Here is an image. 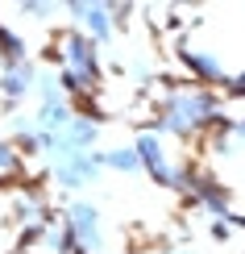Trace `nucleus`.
<instances>
[{
	"instance_id": "12",
	"label": "nucleus",
	"mask_w": 245,
	"mask_h": 254,
	"mask_svg": "<svg viewBox=\"0 0 245 254\" xmlns=\"http://www.w3.org/2000/svg\"><path fill=\"white\" fill-rule=\"evenodd\" d=\"M220 96H225L229 104L245 100V67H237V71H233V75H229V83H225V88H220Z\"/></svg>"
},
{
	"instance_id": "15",
	"label": "nucleus",
	"mask_w": 245,
	"mask_h": 254,
	"mask_svg": "<svg viewBox=\"0 0 245 254\" xmlns=\"http://www.w3.org/2000/svg\"><path fill=\"white\" fill-rule=\"evenodd\" d=\"M229 221H233V229H237V234H245V213H233Z\"/></svg>"
},
{
	"instance_id": "1",
	"label": "nucleus",
	"mask_w": 245,
	"mask_h": 254,
	"mask_svg": "<svg viewBox=\"0 0 245 254\" xmlns=\"http://www.w3.org/2000/svg\"><path fill=\"white\" fill-rule=\"evenodd\" d=\"M233 117L229 113V100L220 96L216 88H199V83H166L162 92L154 96V117L146 121L154 133L162 137H175L179 146L199 142V137H208L220 129Z\"/></svg>"
},
{
	"instance_id": "4",
	"label": "nucleus",
	"mask_w": 245,
	"mask_h": 254,
	"mask_svg": "<svg viewBox=\"0 0 245 254\" xmlns=\"http://www.w3.org/2000/svg\"><path fill=\"white\" fill-rule=\"evenodd\" d=\"M62 225L71 229V238H75V250L79 254H100L104 250V213L100 204L88 196H75L62 204Z\"/></svg>"
},
{
	"instance_id": "2",
	"label": "nucleus",
	"mask_w": 245,
	"mask_h": 254,
	"mask_svg": "<svg viewBox=\"0 0 245 254\" xmlns=\"http://www.w3.org/2000/svg\"><path fill=\"white\" fill-rule=\"evenodd\" d=\"M133 146H137V158H142V171L150 175L158 188H166V192H175V196L187 192L191 163H175V158H170L162 133H154L150 125H142V129L133 133Z\"/></svg>"
},
{
	"instance_id": "11",
	"label": "nucleus",
	"mask_w": 245,
	"mask_h": 254,
	"mask_svg": "<svg viewBox=\"0 0 245 254\" xmlns=\"http://www.w3.org/2000/svg\"><path fill=\"white\" fill-rule=\"evenodd\" d=\"M13 13H17L21 21H34V25L67 21V17H62V4H54V0H21V4H13Z\"/></svg>"
},
{
	"instance_id": "8",
	"label": "nucleus",
	"mask_w": 245,
	"mask_h": 254,
	"mask_svg": "<svg viewBox=\"0 0 245 254\" xmlns=\"http://www.w3.org/2000/svg\"><path fill=\"white\" fill-rule=\"evenodd\" d=\"M100 163H104V175H125V179L146 175L133 142H112V146H100Z\"/></svg>"
},
{
	"instance_id": "5",
	"label": "nucleus",
	"mask_w": 245,
	"mask_h": 254,
	"mask_svg": "<svg viewBox=\"0 0 245 254\" xmlns=\"http://www.w3.org/2000/svg\"><path fill=\"white\" fill-rule=\"evenodd\" d=\"M62 17L75 29H83L100 50H108L121 34L112 21V0H62Z\"/></svg>"
},
{
	"instance_id": "13",
	"label": "nucleus",
	"mask_w": 245,
	"mask_h": 254,
	"mask_svg": "<svg viewBox=\"0 0 245 254\" xmlns=\"http://www.w3.org/2000/svg\"><path fill=\"white\" fill-rule=\"evenodd\" d=\"M233 234H237V229H233V221H229V217L208 221V238L216 242V246H229V242H233Z\"/></svg>"
},
{
	"instance_id": "7",
	"label": "nucleus",
	"mask_w": 245,
	"mask_h": 254,
	"mask_svg": "<svg viewBox=\"0 0 245 254\" xmlns=\"http://www.w3.org/2000/svg\"><path fill=\"white\" fill-rule=\"evenodd\" d=\"M38 75H42V67L34 59L0 67V113H4V117H13L21 104H29L38 96Z\"/></svg>"
},
{
	"instance_id": "14",
	"label": "nucleus",
	"mask_w": 245,
	"mask_h": 254,
	"mask_svg": "<svg viewBox=\"0 0 245 254\" xmlns=\"http://www.w3.org/2000/svg\"><path fill=\"white\" fill-rule=\"evenodd\" d=\"M162 254H196V250H191V242H170Z\"/></svg>"
},
{
	"instance_id": "9",
	"label": "nucleus",
	"mask_w": 245,
	"mask_h": 254,
	"mask_svg": "<svg viewBox=\"0 0 245 254\" xmlns=\"http://www.w3.org/2000/svg\"><path fill=\"white\" fill-rule=\"evenodd\" d=\"M25 167H29V158L21 154V146L13 142L8 133H0V188L4 184H25Z\"/></svg>"
},
{
	"instance_id": "3",
	"label": "nucleus",
	"mask_w": 245,
	"mask_h": 254,
	"mask_svg": "<svg viewBox=\"0 0 245 254\" xmlns=\"http://www.w3.org/2000/svg\"><path fill=\"white\" fill-rule=\"evenodd\" d=\"M175 59H179V67L191 75V83H199V88H225L229 75H233V67L225 63V55H220L216 46H204V42H196L191 34H179L175 38Z\"/></svg>"
},
{
	"instance_id": "6",
	"label": "nucleus",
	"mask_w": 245,
	"mask_h": 254,
	"mask_svg": "<svg viewBox=\"0 0 245 254\" xmlns=\"http://www.w3.org/2000/svg\"><path fill=\"white\" fill-rule=\"evenodd\" d=\"M104 179V163H100V150L96 154H75V158H67V163H54V167H46V184L54 188V192L62 196H83L88 188H96Z\"/></svg>"
},
{
	"instance_id": "10",
	"label": "nucleus",
	"mask_w": 245,
	"mask_h": 254,
	"mask_svg": "<svg viewBox=\"0 0 245 254\" xmlns=\"http://www.w3.org/2000/svg\"><path fill=\"white\" fill-rule=\"evenodd\" d=\"M34 59V50H29V38L13 29L8 21H0V67H8V63H29Z\"/></svg>"
}]
</instances>
